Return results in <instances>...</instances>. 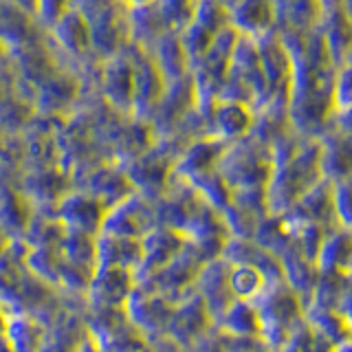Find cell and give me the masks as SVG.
I'll return each mask as SVG.
<instances>
[{
	"mask_svg": "<svg viewBox=\"0 0 352 352\" xmlns=\"http://www.w3.org/2000/svg\"><path fill=\"white\" fill-rule=\"evenodd\" d=\"M264 286V275L258 271L256 264H236L229 271V289L238 300H249Z\"/></svg>",
	"mask_w": 352,
	"mask_h": 352,
	"instance_id": "1",
	"label": "cell"
},
{
	"mask_svg": "<svg viewBox=\"0 0 352 352\" xmlns=\"http://www.w3.org/2000/svg\"><path fill=\"white\" fill-rule=\"evenodd\" d=\"M247 117H245V110H242V104H236V113L231 117V104L218 108V126L223 128L225 135H238V132L245 130L247 124Z\"/></svg>",
	"mask_w": 352,
	"mask_h": 352,
	"instance_id": "2",
	"label": "cell"
},
{
	"mask_svg": "<svg viewBox=\"0 0 352 352\" xmlns=\"http://www.w3.org/2000/svg\"><path fill=\"white\" fill-rule=\"evenodd\" d=\"M82 352H99V350H95V348H86V350H82Z\"/></svg>",
	"mask_w": 352,
	"mask_h": 352,
	"instance_id": "3",
	"label": "cell"
}]
</instances>
